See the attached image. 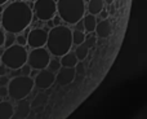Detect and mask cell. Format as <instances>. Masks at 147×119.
<instances>
[{"label":"cell","mask_w":147,"mask_h":119,"mask_svg":"<svg viewBox=\"0 0 147 119\" xmlns=\"http://www.w3.org/2000/svg\"><path fill=\"white\" fill-rule=\"evenodd\" d=\"M49 61H51V53L44 47L43 48H34L27 57V63L31 66V69L39 71L48 67Z\"/></svg>","instance_id":"cell-6"},{"label":"cell","mask_w":147,"mask_h":119,"mask_svg":"<svg viewBox=\"0 0 147 119\" xmlns=\"http://www.w3.org/2000/svg\"><path fill=\"white\" fill-rule=\"evenodd\" d=\"M0 65H1V56H0Z\"/></svg>","instance_id":"cell-33"},{"label":"cell","mask_w":147,"mask_h":119,"mask_svg":"<svg viewBox=\"0 0 147 119\" xmlns=\"http://www.w3.org/2000/svg\"><path fill=\"white\" fill-rule=\"evenodd\" d=\"M31 66L28 65V63H25V65L22 66V67L20 69V71H21V75H25V76H30V74H31Z\"/></svg>","instance_id":"cell-23"},{"label":"cell","mask_w":147,"mask_h":119,"mask_svg":"<svg viewBox=\"0 0 147 119\" xmlns=\"http://www.w3.org/2000/svg\"><path fill=\"white\" fill-rule=\"evenodd\" d=\"M16 44H18V46H22V47L27 46V36L18 34V36L16 38Z\"/></svg>","instance_id":"cell-22"},{"label":"cell","mask_w":147,"mask_h":119,"mask_svg":"<svg viewBox=\"0 0 147 119\" xmlns=\"http://www.w3.org/2000/svg\"><path fill=\"white\" fill-rule=\"evenodd\" d=\"M61 66L62 67H75L76 65H78V62H79V60L76 58V56H75V53H66L65 56H62L61 57Z\"/></svg>","instance_id":"cell-16"},{"label":"cell","mask_w":147,"mask_h":119,"mask_svg":"<svg viewBox=\"0 0 147 119\" xmlns=\"http://www.w3.org/2000/svg\"><path fill=\"white\" fill-rule=\"evenodd\" d=\"M85 41V35H84L83 31L80 30H75L72 31V44L75 46H81Z\"/></svg>","instance_id":"cell-19"},{"label":"cell","mask_w":147,"mask_h":119,"mask_svg":"<svg viewBox=\"0 0 147 119\" xmlns=\"http://www.w3.org/2000/svg\"><path fill=\"white\" fill-rule=\"evenodd\" d=\"M47 40H48V31L44 29H32L27 35V46L31 48H43L47 46Z\"/></svg>","instance_id":"cell-8"},{"label":"cell","mask_w":147,"mask_h":119,"mask_svg":"<svg viewBox=\"0 0 147 119\" xmlns=\"http://www.w3.org/2000/svg\"><path fill=\"white\" fill-rule=\"evenodd\" d=\"M9 76L8 75H3L0 76V86L1 87H8V84H9Z\"/></svg>","instance_id":"cell-25"},{"label":"cell","mask_w":147,"mask_h":119,"mask_svg":"<svg viewBox=\"0 0 147 119\" xmlns=\"http://www.w3.org/2000/svg\"><path fill=\"white\" fill-rule=\"evenodd\" d=\"M83 25H84V29H85L86 33H93V31H96V27H97L96 16H93V14H86V16H84V18H83Z\"/></svg>","instance_id":"cell-14"},{"label":"cell","mask_w":147,"mask_h":119,"mask_svg":"<svg viewBox=\"0 0 147 119\" xmlns=\"http://www.w3.org/2000/svg\"><path fill=\"white\" fill-rule=\"evenodd\" d=\"M0 23H1V17H0Z\"/></svg>","instance_id":"cell-34"},{"label":"cell","mask_w":147,"mask_h":119,"mask_svg":"<svg viewBox=\"0 0 147 119\" xmlns=\"http://www.w3.org/2000/svg\"><path fill=\"white\" fill-rule=\"evenodd\" d=\"M59 21H61V17H53V23H54V26H59Z\"/></svg>","instance_id":"cell-30"},{"label":"cell","mask_w":147,"mask_h":119,"mask_svg":"<svg viewBox=\"0 0 147 119\" xmlns=\"http://www.w3.org/2000/svg\"><path fill=\"white\" fill-rule=\"evenodd\" d=\"M34 10L40 21H51L56 16L57 3L54 0H36Z\"/></svg>","instance_id":"cell-7"},{"label":"cell","mask_w":147,"mask_h":119,"mask_svg":"<svg viewBox=\"0 0 147 119\" xmlns=\"http://www.w3.org/2000/svg\"><path fill=\"white\" fill-rule=\"evenodd\" d=\"M30 110H31V104L27 100H21L17 101V106L14 109V115L18 119H26L30 115Z\"/></svg>","instance_id":"cell-12"},{"label":"cell","mask_w":147,"mask_h":119,"mask_svg":"<svg viewBox=\"0 0 147 119\" xmlns=\"http://www.w3.org/2000/svg\"><path fill=\"white\" fill-rule=\"evenodd\" d=\"M96 31H97V35L98 38L101 39H107L112 35V25L110 22V20H102L99 23H97V27H96Z\"/></svg>","instance_id":"cell-11"},{"label":"cell","mask_w":147,"mask_h":119,"mask_svg":"<svg viewBox=\"0 0 147 119\" xmlns=\"http://www.w3.org/2000/svg\"><path fill=\"white\" fill-rule=\"evenodd\" d=\"M89 53V48L85 46V44H81V46H78V48H76L75 51V56L76 58L79 61H83L86 58V56H88Z\"/></svg>","instance_id":"cell-18"},{"label":"cell","mask_w":147,"mask_h":119,"mask_svg":"<svg viewBox=\"0 0 147 119\" xmlns=\"http://www.w3.org/2000/svg\"><path fill=\"white\" fill-rule=\"evenodd\" d=\"M8 71H9V69H8V67H5V66L1 63V65H0V76H3V75H7V74H8Z\"/></svg>","instance_id":"cell-28"},{"label":"cell","mask_w":147,"mask_h":119,"mask_svg":"<svg viewBox=\"0 0 147 119\" xmlns=\"http://www.w3.org/2000/svg\"><path fill=\"white\" fill-rule=\"evenodd\" d=\"M34 87L35 84H34V79L31 76H13L8 84V93L12 100L21 101V100L27 99V96L32 92Z\"/></svg>","instance_id":"cell-4"},{"label":"cell","mask_w":147,"mask_h":119,"mask_svg":"<svg viewBox=\"0 0 147 119\" xmlns=\"http://www.w3.org/2000/svg\"><path fill=\"white\" fill-rule=\"evenodd\" d=\"M28 52L25 47L13 44L8 47L1 53V63L9 70H20L25 63H27Z\"/></svg>","instance_id":"cell-5"},{"label":"cell","mask_w":147,"mask_h":119,"mask_svg":"<svg viewBox=\"0 0 147 119\" xmlns=\"http://www.w3.org/2000/svg\"><path fill=\"white\" fill-rule=\"evenodd\" d=\"M61 67H62V66H61V61L54 58V60L49 61V65H48V67H47V69H48L49 71H52V73H57V71H58Z\"/></svg>","instance_id":"cell-20"},{"label":"cell","mask_w":147,"mask_h":119,"mask_svg":"<svg viewBox=\"0 0 147 119\" xmlns=\"http://www.w3.org/2000/svg\"><path fill=\"white\" fill-rule=\"evenodd\" d=\"M75 76H76L75 67H61L57 71L56 82L61 87H66L75 80Z\"/></svg>","instance_id":"cell-10"},{"label":"cell","mask_w":147,"mask_h":119,"mask_svg":"<svg viewBox=\"0 0 147 119\" xmlns=\"http://www.w3.org/2000/svg\"><path fill=\"white\" fill-rule=\"evenodd\" d=\"M4 38H5V34H4V31L0 29V47L4 46Z\"/></svg>","instance_id":"cell-29"},{"label":"cell","mask_w":147,"mask_h":119,"mask_svg":"<svg viewBox=\"0 0 147 119\" xmlns=\"http://www.w3.org/2000/svg\"><path fill=\"white\" fill-rule=\"evenodd\" d=\"M32 10L25 1H13L4 8L1 17V27L7 33L20 34L30 26L32 21Z\"/></svg>","instance_id":"cell-1"},{"label":"cell","mask_w":147,"mask_h":119,"mask_svg":"<svg viewBox=\"0 0 147 119\" xmlns=\"http://www.w3.org/2000/svg\"><path fill=\"white\" fill-rule=\"evenodd\" d=\"M7 96H9V93H8V87L0 86V97H7Z\"/></svg>","instance_id":"cell-27"},{"label":"cell","mask_w":147,"mask_h":119,"mask_svg":"<svg viewBox=\"0 0 147 119\" xmlns=\"http://www.w3.org/2000/svg\"><path fill=\"white\" fill-rule=\"evenodd\" d=\"M47 101H48V96H47L45 93H38L35 96V99L32 100V102H31V106L32 107H39V106H44V105L47 104Z\"/></svg>","instance_id":"cell-17"},{"label":"cell","mask_w":147,"mask_h":119,"mask_svg":"<svg viewBox=\"0 0 147 119\" xmlns=\"http://www.w3.org/2000/svg\"><path fill=\"white\" fill-rule=\"evenodd\" d=\"M16 34H12V33H7L5 34V38H4V46L5 48L8 47H12L13 44H16Z\"/></svg>","instance_id":"cell-21"},{"label":"cell","mask_w":147,"mask_h":119,"mask_svg":"<svg viewBox=\"0 0 147 119\" xmlns=\"http://www.w3.org/2000/svg\"><path fill=\"white\" fill-rule=\"evenodd\" d=\"M14 115V106L9 101H0V119H10Z\"/></svg>","instance_id":"cell-13"},{"label":"cell","mask_w":147,"mask_h":119,"mask_svg":"<svg viewBox=\"0 0 147 119\" xmlns=\"http://www.w3.org/2000/svg\"><path fill=\"white\" fill-rule=\"evenodd\" d=\"M57 13L66 23L75 25L85 16V3L84 0H58Z\"/></svg>","instance_id":"cell-3"},{"label":"cell","mask_w":147,"mask_h":119,"mask_svg":"<svg viewBox=\"0 0 147 119\" xmlns=\"http://www.w3.org/2000/svg\"><path fill=\"white\" fill-rule=\"evenodd\" d=\"M75 71H76V74H80V75L85 74V67H84L83 62H78V65L75 66Z\"/></svg>","instance_id":"cell-24"},{"label":"cell","mask_w":147,"mask_h":119,"mask_svg":"<svg viewBox=\"0 0 147 119\" xmlns=\"http://www.w3.org/2000/svg\"><path fill=\"white\" fill-rule=\"evenodd\" d=\"M105 8V1L103 0H90L88 4V9H89V14L97 16Z\"/></svg>","instance_id":"cell-15"},{"label":"cell","mask_w":147,"mask_h":119,"mask_svg":"<svg viewBox=\"0 0 147 119\" xmlns=\"http://www.w3.org/2000/svg\"><path fill=\"white\" fill-rule=\"evenodd\" d=\"M105 1V4H107V5H111V4H114V1L115 0H103Z\"/></svg>","instance_id":"cell-31"},{"label":"cell","mask_w":147,"mask_h":119,"mask_svg":"<svg viewBox=\"0 0 147 119\" xmlns=\"http://www.w3.org/2000/svg\"><path fill=\"white\" fill-rule=\"evenodd\" d=\"M56 82V74L49 71L48 69H44L40 70L38 73V75L34 78V84H35L36 88L39 89H48Z\"/></svg>","instance_id":"cell-9"},{"label":"cell","mask_w":147,"mask_h":119,"mask_svg":"<svg viewBox=\"0 0 147 119\" xmlns=\"http://www.w3.org/2000/svg\"><path fill=\"white\" fill-rule=\"evenodd\" d=\"M72 47V31L67 26H54L48 33L47 49L54 57H62L69 53Z\"/></svg>","instance_id":"cell-2"},{"label":"cell","mask_w":147,"mask_h":119,"mask_svg":"<svg viewBox=\"0 0 147 119\" xmlns=\"http://www.w3.org/2000/svg\"><path fill=\"white\" fill-rule=\"evenodd\" d=\"M8 0H0V5H3V4H5Z\"/></svg>","instance_id":"cell-32"},{"label":"cell","mask_w":147,"mask_h":119,"mask_svg":"<svg viewBox=\"0 0 147 119\" xmlns=\"http://www.w3.org/2000/svg\"><path fill=\"white\" fill-rule=\"evenodd\" d=\"M84 43H85V46L90 49L92 47L96 44V38H88V39H85V41H84Z\"/></svg>","instance_id":"cell-26"}]
</instances>
